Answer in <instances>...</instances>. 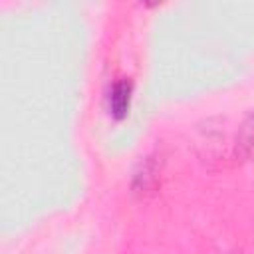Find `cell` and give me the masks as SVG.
<instances>
[{"mask_svg": "<svg viewBox=\"0 0 254 254\" xmlns=\"http://www.w3.org/2000/svg\"><path fill=\"white\" fill-rule=\"evenodd\" d=\"M230 155L236 163H248L254 159V109H250L242 117L232 139Z\"/></svg>", "mask_w": 254, "mask_h": 254, "instance_id": "obj_2", "label": "cell"}, {"mask_svg": "<svg viewBox=\"0 0 254 254\" xmlns=\"http://www.w3.org/2000/svg\"><path fill=\"white\" fill-rule=\"evenodd\" d=\"M161 169H163V161L157 153L143 157L133 171V179H131L133 194H137L141 198L153 194L159 187V181H161Z\"/></svg>", "mask_w": 254, "mask_h": 254, "instance_id": "obj_1", "label": "cell"}, {"mask_svg": "<svg viewBox=\"0 0 254 254\" xmlns=\"http://www.w3.org/2000/svg\"><path fill=\"white\" fill-rule=\"evenodd\" d=\"M129 105H131V83L121 79V81H115L107 93V107H109V113L117 119H123L129 111Z\"/></svg>", "mask_w": 254, "mask_h": 254, "instance_id": "obj_3", "label": "cell"}]
</instances>
